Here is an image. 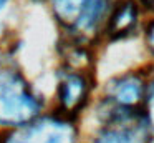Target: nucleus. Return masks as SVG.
<instances>
[{"label":"nucleus","mask_w":154,"mask_h":143,"mask_svg":"<svg viewBox=\"0 0 154 143\" xmlns=\"http://www.w3.org/2000/svg\"><path fill=\"white\" fill-rule=\"evenodd\" d=\"M7 143H75V130L61 120H40L23 126Z\"/></svg>","instance_id":"obj_2"},{"label":"nucleus","mask_w":154,"mask_h":143,"mask_svg":"<svg viewBox=\"0 0 154 143\" xmlns=\"http://www.w3.org/2000/svg\"><path fill=\"white\" fill-rule=\"evenodd\" d=\"M149 42H151V47H152V50H154V25L149 32Z\"/></svg>","instance_id":"obj_10"},{"label":"nucleus","mask_w":154,"mask_h":143,"mask_svg":"<svg viewBox=\"0 0 154 143\" xmlns=\"http://www.w3.org/2000/svg\"><path fill=\"white\" fill-rule=\"evenodd\" d=\"M7 2V0H0V8H2V7H4V3Z\"/></svg>","instance_id":"obj_11"},{"label":"nucleus","mask_w":154,"mask_h":143,"mask_svg":"<svg viewBox=\"0 0 154 143\" xmlns=\"http://www.w3.org/2000/svg\"><path fill=\"white\" fill-rule=\"evenodd\" d=\"M146 130L141 125L139 116L131 110H118L113 113L109 126L101 132L96 143H144Z\"/></svg>","instance_id":"obj_3"},{"label":"nucleus","mask_w":154,"mask_h":143,"mask_svg":"<svg viewBox=\"0 0 154 143\" xmlns=\"http://www.w3.org/2000/svg\"><path fill=\"white\" fill-rule=\"evenodd\" d=\"M38 112V102L18 73L0 70V125H23Z\"/></svg>","instance_id":"obj_1"},{"label":"nucleus","mask_w":154,"mask_h":143,"mask_svg":"<svg viewBox=\"0 0 154 143\" xmlns=\"http://www.w3.org/2000/svg\"><path fill=\"white\" fill-rule=\"evenodd\" d=\"M143 96V85L136 76H124L113 86V100L121 108H133Z\"/></svg>","instance_id":"obj_5"},{"label":"nucleus","mask_w":154,"mask_h":143,"mask_svg":"<svg viewBox=\"0 0 154 143\" xmlns=\"http://www.w3.org/2000/svg\"><path fill=\"white\" fill-rule=\"evenodd\" d=\"M103 5H104V0H88L86 7H85L83 13H81L80 20H78L76 25L80 28H91L94 23L98 22V18L101 17V12H103Z\"/></svg>","instance_id":"obj_8"},{"label":"nucleus","mask_w":154,"mask_h":143,"mask_svg":"<svg viewBox=\"0 0 154 143\" xmlns=\"http://www.w3.org/2000/svg\"><path fill=\"white\" fill-rule=\"evenodd\" d=\"M86 96V82L78 73H66L60 83V102L66 110H78Z\"/></svg>","instance_id":"obj_4"},{"label":"nucleus","mask_w":154,"mask_h":143,"mask_svg":"<svg viewBox=\"0 0 154 143\" xmlns=\"http://www.w3.org/2000/svg\"><path fill=\"white\" fill-rule=\"evenodd\" d=\"M88 0H53V10L65 23H78Z\"/></svg>","instance_id":"obj_7"},{"label":"nucleus","mask_w":154,"mask_h":143,"mask_svg":"<svg viewBox=\"0 0 154 143\" xmlns=\"http://www.w3.org/2000/svg\"><path fill=\"white\" fill-rule=\"evenodd\" d=\"M149 120H151V126L154 130V85L151 88V95H149Z\"/></svg>","instance_id":"obj_9"},{"label":"nucleus","mask_w":154,"mask_h":143,"mask_svg":"<svg viewBox=\"0 0 154 143\" xmlns=\"http://www.w3.org/2000/svg\"><path fill=\"white\" fill-rule=\"evenodd\" d=\"M134 23H136V8L131 2H126L121 3V7L113 13L109 30L113 35H123L129 32Z\"/></svg>","instance_id":"obj_6"}]
</instances>
